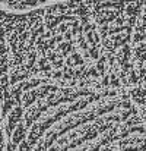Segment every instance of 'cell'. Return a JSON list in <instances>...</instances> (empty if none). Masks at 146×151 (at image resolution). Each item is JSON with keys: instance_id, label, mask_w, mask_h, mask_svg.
Segmentation results:
<instances>
[{"instance_id": "6da1fadb", "label": "cell", "mask_w": 146, "mask_h": 151, "mask_svg": "<svg viewBox=\"0 0 146 151\" xmlns=\"http://www.w3.org/2000/svg\"><path fill=\"white\" fill-rule=\"evenodd\" d=\"M0 151H9V141H7V135H6V128L0 114Z\"/></svg>"}]
</instances>
